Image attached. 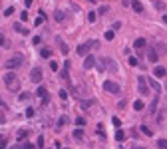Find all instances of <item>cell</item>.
Returning <instances> with one entry per match:
<instances>
[{
  "label": "cell",
  "instance_id": "obj_1",
  "mask_svg": "<svg viewBox=\"0 0 167 149\" xmlns=\"http://www.w3.org/2000/svg\"><path fill=\"white\" fill-rule=\"evenodd\" d=\"M4 84H6V88H8L10 92H18V90H20V80H18V76H16L14 72H6Z\"/></svg>",
  "mask_w": 167,
  "mask_h": 149
},
{
  "label": "cell",
  "instance_id": "obj_2",
  "mask_svg": "<svg viewBox=\"0 0 167 149\" xmlns=\"http://www.w3.org/2000/svg\"><path fill=\"white\" fill-rule=\"evenodd\" d=\"M24 64V56L22 54H16V56H12L6 60V70L8 72H12V70H16V68H20Z\"/></svg>",
  "mask_w": 167,
  "mask_h": 149
},
{
  "label": "cell",
  "instance_id": "obj_3",
  "mask_svg": "<svg viewBox=\"0 0 167 149\" xmlns=\"http://www.w3.org/2000/svg\"><path fill=\"white\" fill-rule=\"evenodd\" d=\"M103 90H106V92H110V93H119V92H122V90H119V86H117L113 80H106V81H103Z\"/></svg>",
  "mask_w": 167,
  "mask_h": 149
},
{
  "label": "cell",
  "instance_id": "obj_4",
  "mask_svg": "<svg viewBox=\"0 0 167 149\" xmlns=\"http://www.w3.org/2000/svg\"><path fill=\"white\" fill-rule=\"evenodd\" d=\"M137 90H139L141 95H147V93H149V88H147V78H143V76H139V78H137Z\"/></svg>",
  "mask_w": 167,
  "mask_h": 149
},
{
  "label": "cell",
  "instance_id": "obj_5",
  "mask_svg": "<svg viewBox=\"0 0 167 149\" xmlns=\"http://www.w3.org/2000/svg\"><path fill=\"white\" fill-rule=\"evenodd\" d=\"M30 81H34V84H40V81H42V70L40 68H32V72H30Z\"/></svg>",
  "mask_w": 167,
  "mask_h": 149
},
{
  "label": "cell",
  "instance_id": "obj_6",
  "mask_svg": "<svg viewBox=\"0 0 167 149\" xmlns=\"http://www.w3.org/2000/svg\"><path fill=\"white\" fill-rule=\"evenodd\" d=\"M94 46V42H86V44H80L78 46V54L80 56H89V50Z\"/></svg>",
  "mask_w": 167,
  "mask_h": 149
},
{
  "label": "cell",
  "instance_id": "obj_7",
  "mask_svg": "<svg viewBox=\"0 0 167 149\" xmlns=\"http://www.w3.org/2000/svg\"><path fill=\"white\" fill-rule=\"evenodd\" d=\"M56 44H58V48H60V52H62L64 56H66L68 52H70V48H68V44L64 42V40H62V36H56Z\"/></svg>",
  "mask_w": 167,
  "mask_h": 149
},
{
  "label": "cell",
  "instance_id": "obj_8",
  "mask_svg": "<svg viewBox=\"0 0 167 149\" xmlns=\"http://www.w3.org/2000/svg\"><path fill=\"white\" fill-rule=\"evenodd\" d=\"M94 66H96V58L92 56V54L86 56V60H84V68H86V70H92Z\"/></svg>",
  "mask_w": 167,
  "mask_h": 149
},
{
  "label": "cell",
  "instance_id": "obj_9",
  "mask_svg": "<svg viewBox=\"0 0 167 149\" xmlns=\"http://www.w3.org/2000/svg\"><path fill=\"white\" fill-rule=\"evenodd\" d=\"M153 74H155L157 78H165V74H167V70L163 68V66H155V70H153Z\"/></svg>",
  "mask_w": 167,
  "mask_h": 149
},
{
  "label": "cell",
  "instance_id": "obj_10",
  "mask_svg": "<svg viewBox=\"0 0 167 149\" xmlns=\"http://www.w3.org/2000/svg\"><path fill=\"white\" fill-rule=\"evenodd\" d=\"M145 46H147V42H145L143 38H137V40L133 42V48H135V50H143Z\"/></svg>",
  "mask_w": 167,
  "mask_h": 149
},
{
  "label": "cell",
  "instance_id": "obj_11",
  "mask_svg": "<svg viewBox=\"0 0 167 149\" xmlns=\"http://www.w3.org/2000/svg\"><path fill=\"white\" fill-rule=\"evenodd\" d=\"M12 28H14V30H16L18 34H24V36L28 34V30H26V28H24V26H22V22H16V24H14V26H12Z\"/></svg>",
  "mask_w": 167,
  "mask_h": 149
},
{
  "label": "cell",
  "instance_id": "obj_12",
  "mask_svg": "<svg viewBox=\"0 0 167 149\" xmlns=\"http://www.w3.org/2000/svg\"><path fill=\"white\" fill-rule=\"evenodd\" d=\"M157 58H159V56H157V52L153 50V48H151V50L147 52V60H149L151 64H155V62H157Z\"/></svg>",
  "mask_w": 167,
  "mask_h": 149
},
{
  "label": "cell",
  "instance_id": "obj_13",
  "mask_svg": "<svg viewBox=\"0 0 167 149\" xmlns=\"http://www.w3.org/2000/svg\"><path fill=\"white\" fill-rule=\"evenodd\" d=\"M36 95H38V97H42V100H46V97H48V92H46L44 86H38V90H36Z\"/></svg>",
  "mask_w": 167,
  "mask_h": 149
},
{
  "label": "cell",
  "instance_id": "obj_14",
  "mask_svg": "<svg viewBox=\"0 0 167 149\" xmlns=\"http://www.w3.org/2000/svg\"><path fill=\"white\" fill-rule=\"evenodd\" d=\"M131 8L135 12H143V4L139 2V0H131Z\"/></svg>",
  "mask_w": 167,
  "mask_h": 149
},
{
  "label": "cell",
  "instance_id": "obj_15",
  "mask_svg": "<svg viewBox=\"0 0 167 149\" xmlns=\"http://www.w3.org/2000/svg\"><path fill=\"white\" fill-rule=\"evenodd\" d=\"M68 121H70V119H68L66 115H62V117H60V119L56 121V129H60V127H64V125L68 123Z\"/></svg>",
  "mask_w": 167,
  "mask_h": 149
},
{
  "label": "cell",
  "instance_id": "obj_16",
  "mask_svg": "<svg viewBox=\"0 0 167 149\" xmlns=\"http://www.w3.org/2000/svg\"><path fill=\"white\" fill-rule=\"evenodd\" d=\"M106 68L108 70H111V72H115V62H113V60H111V58H106Z\"/></svg>",
  "mask_w": 167,
  "mask_h": 149
},
{
  "label": "cell",
  "instance_id": "obj_17",
  "mask_svg": "<svg viewBox=\"0 0 167 149\" xmlns=\"http://www.w3.org/2000/svg\"><path fill=\"white\" fill-rule=\"evenodd\" d=\"M54 18H56V20H58V22H64V20H66V14H64V12H62V10H56Z\"/></svg>",
  "mask_w": 167,
  "mask_h": 149
},
{
  "label": "cell",
  "instance_id": "obj_18",
  "mask_svg": "<svg viewBox=\"0 0 167 149\" xmlns=\"http://www.w3.org/2000/svg\"><path fill=\"white\" fill-rule=\"evenodd\" d=\"M44 20H46V14H44V12H38V18H36V26L44 24Z\"/></svg>",
  "mask_w": 167,
  "mask_h": 149
},
{
  "label": "cell",
  "instance_id": "obj_19",
  "mask_svg": "<svg viewBox=\"0 0 167 149\" xmlns=\"http://www.w3.org/2000/svg\"><path fill=\"white\" fill-rule=\"evenodd\" d=\"M30 97H32V93H28V92H22L20 95H18V100H20V102H28Z\"/></svg>",
  "mask_w": 167,
  "mask_h": 149
},
{
  "label": "cell",
  "instance_id": "obj_20",
  "mask_svg": "<svg viewBox=\"0 0 167 149\" xmlns=\"http://www.w3.org/2000/svg\"><path fill=\"white\" fill-rule=\"evenodd\" d=\"M143 107H145V105H143V102H141V100H135V102H133V109H137V111H141Z\"/></svg>",
  "mask_w": 167,
  "mask_h": 149
},
{
  "label": "cell",
  "instance_id": "obj_21",
  "mask_svg": "<svg viewBox=\"0 0 167 149\" xmlns=\"http://www.w3.org/2000/svg\"><path fill=\"white\" fill-rule=\"evenodd\" d=\"M40 56H42V58H50V56H52V50H48V48H42V50H40Z\"/></svg>",
  "mask_w": 167,
  "mask_h": 149
},
{
  "label": "cell",
  "instance_id": "obj_22",
  "mask_svg": "<svg viewBox=\"0 0 167 149\" xmlns=\"http://www.w3.org/2000/svg\"><path fill=\"white\" fill-rule=\"evenodd\" d=\"M149 84H151V88H153V92H155V93L161 92V88H159V84H157L155 80H149Z\"/></svg>",
  "mask_w": 167,
  "mask_h": 149
},
{
  "label": "cell",
  "instance_id": "obj_23",
  "mask_svg": "<svg viewBox=\"0 0 167 149\" xmlns=\"http://www.w3.org/2000/svg\"><path fill=\"white\" fill-rule=\"evenodd\" d=\"M74 139H84V129H76L74 131Z\"/></svg>",
  "mask_w": 167,
  "mask_h": 149
},
{
  "label": "cell",
  "instance_id": "obj_24",
  "mask_svg": "<svg viewBox=\"0 0 167 149\" xmlns=\"http://www.w3.org/2000/svg\"><path fill=\"white\" fill-rule=\"evenodd\" d=\"M157 147L159 149H167V139H159V141H157Z\"/></svg>",
  "mask_w": 167,
  "mask_h": 149
},
{
  "label": "cell",
  "instance_id": "obj_25",
  "mask_svg": "<svg viewBox=\"0 0 167 149\" xmlns=\"http://www.w3.org/2000/svg\"><path fill=\"white\" fill-rule=\"evenodd\" d=\"M123 137H125L123 131H122V129H117V131H115V139H117V141H123Z\"/></svg>",
  "mask_w": 167,
  "mask_h": 149
},
{
  "label": "cell",
  "instance_id": "obj_26",
  "mask_svg": "<svg viewBox=\"0 0 167 149\" xmlns=\"http://www.w3.org/2000/svg\"><path fill=\"white\" fill-rule=\"evenodd\" d=\"M141 131H143L145 135H153V131H151V129H149L147 125H141Z\"/></svg>",
  "mask_w": 167,
  "mask_h": 149
},
{
  "label": "cell",
  "instance_id": "obj_27",
  "mask_svg": "<svg viewBox=\"0 0 167 149\" xmlns=\"http://www.w3.org/2000/svg\"><path fill=\"white\" fill-rule=\"evenodd\" d=\"M58 95H60V100H68V92H66V90H60Z\"/></svg>",
  "mask_w": 167,
  "mask_h": 149
},
{
  "label": "cell",
  "instance_id": "obj_28",
  "mask_svg": "<svg viewBox=\"0 0 167 149\" xmlns=\"http://www.w3.org/2000/svg\"><path fill=\"white\" fill-rule=\"evenodd\" d=\"M96 16H98L96 12H89L88 14V22H96Z\"/></svg>",
  "mask_w": 167,
  "mask_h": 149
},
{
  "label": "cell",
  "instance_id": "obj_29",
  "mask_svg": "<svg viewBox=\"0 0 167 149\" xmlns=\"http://www.w3.org/2000/svg\"><path fill=\"white\" fill-rule=\"evenodd\" d=\"M36 147H44V137H42V135H40V137H38V141H36Z\"/></svg>",
  "mask_w": 167,
  "mask_h": 149
},
{
  "label": "cell",
  "instance_id": "obj_30",
  "mask_svg": "<svg viewBox=\"0 0 167 149\" xmlns=\"http://www.w3.org/2000/svg\"><path fill=\"white\" fill-rule=\"evenodd\" d=\"M34 111H36L34 107H28V109H26V117H34Z\"/></svg>",
  "mask_w": 167,
  "mask_h": 149
},
{
  "label": "cell",
  "instance_id": "obj_31",
  "mask_svg": "<svg viewBox=\"0 0 167 149\" xmlns=\"http://www.w3.org/2000/svg\"><path fill=\"white\" fill-rule=\"evenodd\" d=\"M113 30H108V32H106V40H113Z\"/></svg>",
  "mask_w": 167,
  "mask_h": 149
},
{
  "label": "cell",
  "instance_id": "obj_32",
  "mask_svg": "<svg viewBox=\"0 0 167 149\" xmlns=\"http://www.w3.org/2000/svg\"><path fill=\"white\" fill-rule=\"evenodd\" d=\"M129 66H139V60L137 58H129Z\"/></svg>",
  "mask_w": 167,
  "mask_h": 149
},
{
  "label": "cell",
  "instance_id": "obj_33",
  "mask_svg": "<svg viewBox=\"0 0 167 149\" xmlns=\"http://www.w3.org/2000/svg\"><path fill=\"white\" fill-rule=\"evenodd\" d=\"M50 68L54 70V72H58V68H60V66H58V62H50Z\"/></svg>",
  "mask_w": 167,
  "mask_h": 149
},
{
  "label": "cell",
  "instance_id": "obj_34",
  "mask_svg": "<svg viewBox=\"0 0 167 149\" xmlns=\"http://www.w3.org/2000/svg\"><path fill=\"white\" fill-rule=\"evenodd\" d=\"M32 44H34V46H38V44H40V36H34V38H32Z\"/></svg>",
  "mask_w": 167,
  "mask_h": 149
},
{
  "label": "cell",
  "instance_id": "obj_35",
  "mask_svg": "<svg viewBox=\"0 0 167 149\" xmlns=\"http://www.w3.org/2000/svg\"><path fill=\"white\" fill-rule=\"evenodd\" d=\"M111 121H113V125H115V127H122V123H119V117H113Z\"/></svg>",
  "mask_w": 167,
  "mask_h": 149
},
{
  "label": "cell",
  "instance_id": "obj_36",
  "mask_svg": "<svg viewBox=\"0 0 167 149\" xmlns=\"http://www.w3.org/2000/svg\"><path fill=\"white\" fill-rule=\"evenodd\" d=\"M76 123H78V125H86V119H84V117H78Z\"/></svg>",
  "mask_w": 167,
  "mask_h": 149
},
{
  "label": "cell",
  "instance_id": "obj_37",
  "mask_svg": "<svg viewBox=\"0 0 167 149\" xmlns=\"http://www.w3.org/2000/svg\"><path fill=\"white\" fill-rule=\"evenodd\" d=\"M20 18H22V22H26V20H28V12L24 10V12H22V14H20Z\"/></svg>",
  "mask_w": 167,
  "mask_h": 149
},
{
  "label": "cell",
  "instance_id": "obj_38",
  "mask_svg": "<svg viewBox=\"0 0 167 149\" xmlns=\"http://www.w3.org/2000/svg\"><path fill=\"white\" fill-rule=\"evenodd\" d=\"M28 135V131H18V139H22V137H26Z\"/></svg>",
  "mask_w": 167,
  "mask_h": 149
},
{
  "label": "cell",
  "instance_id": "obj_39",
  "mask_svg": "<svg viewBox=\"0 0 167 149\" xmlns=\"http://www.w3.org/2000/svg\"><path fill=\"white\" fill-rule=\"evenodd\" d=\"M12 12H14V8H12V6H8V8H6V12H4V14H6V16H10Z\"/></svg>",
  "mask_w": 167,
  "mask_h": 149
},
{
  "label": "cell",
  "instance_id": "obj_40",
  "mask_svg": "<svg viewBox=\"0 0 167 149\" xmlns=\"http://www.w3.org/2000/svg\"><path fill=\"white\" fill-rule=\"evenodd\" d=\"M6 44V38H4V34H0V46H4Z\"/></svg>",
  "mask_w": 167,
  "mask_h": 149
},
{
  "label": "cell",
  "instance_id": "obj_41",
  "mask_svg": "<svg viewBox=\"0 0 167 149\" xmlns=\"http://www.w3.org/2000/svg\"><path fill=\"white\" fill-rule=\"evenodd\" d=\"M108 10H110L108 6H101V8H100V14H106V12H108Z\"/></svg>",
  "mask_w": 167,
  "mask_h": 149
},
{
  "label": "cell",
  "instance_id": "obj_42",
  "mask_svg": "<svg viewBox=\"0 0 167 149\" xmlns=\"http://www.w3.org/2000/svg\"><path fill=\"white\" fill-rule=\"evenodd\" d=\"M89 105H92V102H89V100H88V102H82V107H89Z\"/></svg>",
  "mask_w": 167,
  "mask_h": 149
},
{
  "label": "cell",
  "instance_id": "obj_43",
  "mask_svg": "<svg viewBox=\"0 0 167 149\" xmlns=\"http://www.w3.org/2000/svg\"><path fill=\"white\" fill-rule=\"evenodd\" d=\"M36 147V145H32V143H26V145H24V149H34Z\"/></svg>",
  "mask_w": 167,
  "mask_h": 149
},
{
  "label": "cell",
  "instance_id": "obj_44",
  "mask_svg": "<svg viewBox=\"0 0 167 149\" xmlns=\"http://www.w3.org/2000/svg\"><path fill=\"white\" fill-rule=\"evenodd\" d=\"M6 121V117H4V113H0V123H4Z\"/></svg>",
  "mask_w": 167,
  "mask_h": 149
},
{
  "label": "cell",
  "instance_id": "obj_45",
  "mask_svg": "<svg viewBox=\"0 0 167 149\" xmlns=\"http://www.w3.org/2000/svg\"><path fill=\"white\" fill-rule=\"evenodd\" d=\"M24 4L26 6H32V0H24Z\"/></svg>",
  "mask_w": 167,
  "mask_h": 149
},
{
  "label": "cell",
  "instance_id": "obj_46",
  "mask_svg": "<svg viewBox=\"0 0 167 149\" xmlns=\"http://www.w3.org/2000/svg\"><path fill=\"white\" fill-rule=\"evenodd\" d=\"M89 2H98V0H89Z\"/></svg>",
  "mask_w": 167,
  "mask_h": 149
},
{
  "label": "cell",
  "instance_id": "obj_47",
  "mask_svg": "<svg viewBox=\"0 0 167 149\" xmlns=\"http://www.w3.org/2000/svg\"><path fill=\"white\" fill-rule=\"evenodd\" d=\"M2 139H4V137H2V135H0V141H2Z\"/></svg>",
  "mask_w": 167,
  "mask_h": 149
},
{
  "label": "cell",
  "instance_id": "obj_48",
  "mask_svg": "<svg viewBox=\"0 0 167 149\" xmlns=\"http://www.w3.org/2000/svg\"><path fill=\"white\" fill-rule=\"evenodd\" d=\"M16 149H22V147H16Z\"/></svg>",
  "mask_w": 167,
  "mask_h": 149
},
{
  "label": "cell",
  "instance_id": "obj_49",
  "mask_svg": "<svg viewBox=\"0 0 167 149\" xmlns=\"http://www.w3.org/2000/svg\"><path fill=\"white\" fill-rule=\"evenodd\" d=\"M139 149H143V147H139Z\"/></svg>",
  "mask_w": 167,
  "mask_h": 149
}]
</instances>
